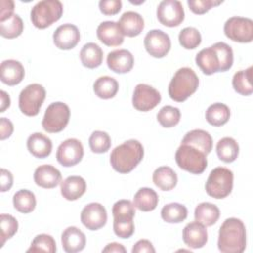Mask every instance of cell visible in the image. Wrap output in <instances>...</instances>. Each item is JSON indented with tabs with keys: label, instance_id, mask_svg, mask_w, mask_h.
<instances>
[{
	"label": "cell",
	"instance_id": "obj_9",
	"mask_svg": "<svg viewBox=\"0 0 253 253\" xmlns=\"http://www.w3.org/2000/svg\"><path fill=\"white\" fill-rule=\"evenodd\" d=\"M223 32L233 42H251L253 40V21L244 17H231L225 22Z\"/></svg>",
	"mask_w": 253,
	"mask_h": 253
},
{
	"label": "cell",
	"instance_id": "obj_21",
	"mask_svg": "<svg viewBox=\"0 0 253 253\" xmlns=\"http://www.w3.org/2000/svg\"><path fill=\"white\" fill-rule=\"evenodd\" d=\"M61 244L65 252L76 253L84 249L86 236L76 226H68L61 234Z\"/></svg>",
	"mask_w": 253,
	"mask_h": 253
},
{
	"label": "cell",
	"instance_id": "obj_5",
	"mask_svg": "<svg viewBox=\"0 0 253 253\" xmlns=\"http://www.w3.org/2000/svg\"><path fill=\"white\" fill-rule=\"evenodd\" d=\"M177 165L192 174H202L208 165L207 155L198 148L181 143L175 153Z\"/></svg>",
	"mask_w": 253,
	"mask_h": 253
},
{
	"label": "cell",
	"instance_id": "obj_40",
	"mask_svg": "<svg viewBox=\"0 0 253 253\" xmlns=\"http://www.w3.org/2000/svg\"><path fill=\"white\" fill-rule=\"evenodd\" d=\"M156 118L163 127H172L180 122L181 112L178 108L167 105L159 110Z\"/></svg>",
	"mask_w": 253,
	"mask_h": 253
},
{
	"label": "cell",
	"instance_id": "obj_14",
	"mask_svg": "<svg viewBox=\"0 0 253 253\" xmlns=\"http://www.w3.org/2000/svg\"><path fill=\"white\" fill-rule=\"evenodd\" d=\"M107 211L99 203H90L81 211L80 219L83 225L89 230H98L107 222Z\"/></svg>",
	"mask_w": 253,
	"mask_h": 253
},
{
	"label": "cell",
	"instance_id": "obj_53",
	"mask_svg": "<svg viewBox=\"0 0 253 253\" xmlns=\"http://www.w3.org/2000/svg\"><path fill=\"white\" fill-rule=\"evenodd\" d=\"M0 98H1V107H0V112L3 113L5 112L6 109H8L10 107L11 104V100H10V96L3 90L0 91Z\"/></svg>",
	"mask_w": 253,
	"mask_h": 253
},
{
	"label": "cell",
	"instance_id": "obj_52",
	"mask_svg": "<svg viewBox=\"0 0 253 253\" xmlns=\"http://www.w3.org/2000/svg\"><path fill=\"white\" fill-rule=\"evenodd\" d=\"M103 252H116V253H126V249L124 247V245L120 244V243H117V242H112V243H109L103 250Z\"/></svg>",
	"mask_w": 253,
	"mask_h": 253
},
{
	"label": "cell",
	"instance_id": "obj_7",
	"mask_svg": "<svg viewBox=\"0 0 253 253\" xmlns=\"http://www.w3.org/2000/svg\"><path fill=\"white\" fill-rule=\"evenodd\" d=\"M69 107L62 102L51 103L45 110L42 126L49 133L60 132L65 128L69 122Z\"/></svg>",
	"mask_w": 253,
	"mask_h": 253
},
{
	"label": "cell",
	"instance_id": "obj_25",
	"mask_svg": "<svg viewBox=\"0 0 253 253\" xmlns=\"http://www.w3.org/2000/svg\"><path fill=\"white\" fill-rule=\"evenodd\" d=\"M181 143L192 145L204 152L206 155H208L212 148V138L211 134L204 129L190 130L185 134Z\"/></svg>",
	"mask_w": 253,
	"mask_h": 253
},
{
	"label": "cell",
	"instance_id": "obj_48",
	"mask_svg": "<svg viewBox=\"0 0 253 253\" xmlns=\"http://www.w3.org/2000/svg\"><path fill=\"white\" fill-rule=\"evenodd\" d=\"M14 2L12 0H1L0 2V21L10 18L14 13Z\"/></svg>",
	"mask_w": 253,
	"mask_h": 253
},
{
	"label": "cell",
	"instance_id": "obj_49",
	"mask_svg": "<svg viewBox=\"0 0 253 253\" xmlns=\"http://www.w3.org/2000/svg\"><path fill=\"white\" fill-rule=\"evenodd\" d=\"M14 126L12 122L7 118H1L0 119V139L4 140L11 136L13 133Z\"/></svg>",
	"mask_w": 253,
	"mask_h": 253
},
{
	"label": "cell",
	"instance_id": "obj_24",
	"mask_svg": "<svg viewBox=\"0 0 253 253\" xmlns=\"http://www.w3.org/2000/svg\"><path fill=\"white\" fill-rule=\"evenodd\" d=\"M27 147L32 155L37 158L47 157L52 150V142L49 137L41 133H32L27 139Z\"/></svg>",
	"mask_w": 253,
	"mask_h": 253
},
{
	"label": "cell",
	"instance_id": "obj_35",
	"mask_svg": "<svg viewBox=\"0 0 253 253\" xmlns=\"http://www.w3.org/2000/svg\"><path fill=\"white\" fill-rule=\"evenodd\" d=\"M251 78H252V66H249L244 70L237 71L232 78L233 89L242 96L251 95L253 92Z\"/></svg>",
	"mask_w": 253,
	"mask_h": 253
},
{
	"label": "cell",
	"instance_id": "obj_12",
	"mask_svg": "<svg viewBox=\"0 0 253 253\" xmlns=\"http://www.w3.org/2000/svg\"><path fill=\"white\" fill-rule=\"evenodd\" d=\"M161 101L160 93L150 85L137 84L132 95V106L137 111L148 112L154 109Z\"/></svg>",
	"mask_w": 253,
	"mask_h": 253
},
{
	"label": "cell",
	"instance_id": "obj_42",
	"mask_svg": "<svg viewBox=\"0 0 253 253\" xmlns=\"http://www.w3.org/2000/svg\"><path fill=\"white\" fill-rule=\"evenodd\" d=\"M179 42L186 49H194L198 47L202 42L200 32L194 27H186L179 33Z\"/></svg>",
	"mask_w": 253,
	"mask_h": 253
},
{
	"label": "cell",
	"instance_id": "obj_34",
	"mask_svg": "<svg viewBox=\"0 0 253 253\" xmlns=\"http://www.w3.org/2000/svg\"><path fill=\"white\" fill-rule=\"evenodd\" d=\"M161 217L168 223H180L187 218V208L179 203H170L161 210Z\"/></svg>",
	"mask_w": 253,
	"mask_h": 253
},
{
	"label": "cell",
	"instance_id": "obj_28",
	"mask_svg": "<svg viewBox=\"0 0 253 253\" xmlns=\"http://www.w3.org/2000/svg\"><path fill=\"white\" fill-rule=\"evenodd\" d=\"M152 181L160 190L170 191L176 187L178 177L172 168L168 166H160L154 170Z\"/></svg>",
	"mask_w": 253,
	"mask_h": 253
},
{
	"label": "cell",
	"instance_id": "obj_15",
	"mask_svg": "<svg viewBox=\"0 0 253 253\" xmlns=\"http://www.w3.org/2000/svg\"><path fill=\"white\" fill-rule=\"evenodd\" d=\"M52 38L56 47L68 50L75 47L79 42L80 32L73 24H63L54 31Z\"/></svg>",
	"mask_w": 253,
	"mask_h": 253
},
{
	"label": "cell",
	"instance_id": "obj_4",
	"mask_svg": "<svg viewBox=\"0 0 253 253\" xmlns=\"http://www.w3.org/2000/svg\"><path fill=\"white\" fill-rule=\"evenodd\" d=\"M63 13V5L58 0H42L31 10V21L38 29H45L58 21Z\"/></svg>",
	"mask_w": 253,
	"mask_h": 253
},
{
	"label": "cell",
	"instance_id": "obj_22",
	"mask_svg": "<svg viewBox=\"0 0 253 253\" xmlns=\"http://www.w3.org/2000/svg\"><path fill=\"white\" fill-rule=\"evenodd\" d=\"M118 26L124 36L132 38L138 36L142 32L144 28V20L140 14L133 11H127L121 16Z\"/></svg>",
	"mask_w": 253,
	"mask_h": 253
},
{
	"label": "cell",
	"instance_id": "obj_3",
	"mask_svg": "<svg viewBox=\"0 0 253 253\" xmlns=\"http://www.w3.org/2000/svg\"><path fill=\"white\" fill-rule=\"evenodd\" d=\"M199 87V77L190 67L179 68L172 77L168 94L176 102H184L193 95Z\"/></svg>",
	"mask_w": 253,
	"mask_h": 253
},
{
	"label": "cell",
	"instance_id": "obj_44",
	"mask_svg": "<svg viewBox=\"0 0 253 253\" xmlns=\"http://www.w3.org/2000/svg\"><path fill=\"white\" fill-rule=\"evenodd\" d=\"M113 228L115 234L120 238H129L134 233L133 217L114 218Z\"/></svg>",
	"mask_w": 253,
	"mask_h": 253
},
{
	"label": "cell",
	"instance_id": "obj_46",
	"mask_svg": "<svg viewBox=\"0 0 253 253\" xmlns=\"http://www.w3.org/2000/svg\"><path fill=\"white\" fill-rule=\"evenodd\" d=\"M190 10L194 14L202 15L210 11L212 7L218 6L222 3V1H215V0H188L187 1Z\"/></svg>",
	"mask_w": 253,
	"mask_h": 253
},
{
	"label": "cell",
	"instance_id": "obj_38",
	"mask_svg": "<svg viewBox=\"0 0 253 253\" xmlns=\"http://www.w3.org/2000/svg\"><path fill=\"white\" fill-rule=\"evenodd\" d=\"M215 50L219 60V72L227 71L233 64V51L230 45L223 42H215L211 45Z\"/></svg>",
	"mask_w": 253,
	"mask_h": 253
},
{
	"label": "cell",
	"instance_id": "obj_50",
	"mask_svg": "<svg viewBox=\"0 0 253 253\" xmlns=\"http://www.w3.org/2000/svg\"><path fill=\"white\" fill-rule=\"evenodd\" d=\"M132 253H143V252H147V253H154L155 249L152 245V243L147 240V239H140L138 240L132 247L131 249Z\"/></svg>",
	"mask_w": 253,
	"mask_h": 253
},
{
	"label": "cell",
	"instance_id": "obj_13",
	"mask_svg": "<svg viewBox=\"0 0 253 253\" xmlns=\"http://www.w3.org/2000/svg\"><path fill=\"white\" fill-rule=\"evenodd\" d=\"M143 43L146 51L156 58L164 57L171 48L169 36L158 29L149 31L144 37Z\"/></svg>",
	"mask_w": 253,
	"mask_h": 253
},
{
	"label": "cell",
	"instance_id": "obj_23",
	"mask_svg": "<svg viewBox=\"0 0 253 253\" xmlns=\"http://www.w3.org/2000/svg\"><path fill=\"white\" fill-rule=\"evenodd\" d=\"M86 189V182L81 176H69L60 183V193L67 201L78 200L85 194Z\"/></svg>",
	"mask_w": 253,
	"mask_h": 253
},
{
	"label": "cell",
	"instance_id": "obj_45",
	"mask_svg": "<svg viewBox=\"0 0 253 253\" xmlns=\"http://www.w3.org/2000/svg\"><path fill=\"white\" fill-rule=\"evenodd\" d=\"M134 205L129 200H120L116 202L112 209L114 218L133 217L135 214Z\"/></svg>",
	"mask_w": 253,
	"mask_h": 253
},
{
	"label": "cell",
	"instance_id": "obj_16",
	"mask_svg": "<svg viewBox=\"0 0 253 253\" xmlns=\"http://www.w3.org/2000/svg\"><path fill=\"white\" fill-rule=\"evenodd\" d=\"M133 55L127 49H116L109 52L107 56L108 67L116 73L129 72L133 67Z\"/></svg>",
	"mask_w": 253,
	"mask_h": 253
},
{
	"label": "cell",
	"instance_id": "obj_26",
	"mask_svg": "<svg viewBox=\"0 0 253 253\" xmlns=\"http://www.w3.org/2000/svg\"><path fill=\"white\" fill-rule=\"evenodd\" d=\"M196 63L206 75H211L219 72V60L215 50L210 46L203 48L196 55Z\"/></svg>",
	"mask_w": 253,
	"mask_h": 253
},
{
	"label": "cell",
	"instance_id": "obj_1",
	"mask_svg": "<svg viewBox=\"0 0 253 253\" xmlns=\"http://www.w3.org/2000/svg\"><path fill=\"white\" fill-rule=\"evenodd\" d=\"M218 250L222 253H241L246 247V228L236 217L226 218L219 227Z\"/></svg>",
	"mask_w": 253,
	"mask_h": 253
},
{
	"label": "cell",
	"instance_id": "obj_51",
	"mask_svg": "<svg viewBox=\"0 0 253 253\" xmlns=\"http://www.w3.org/2000/svg\"><path fill=\"white\" fill-rule=\"evenodd\" d=\"M0 184H1V192H6L9 191L13 185V175L12 173L7 170L2 168L0 171Z\"/></svg>",
	"mask_w": 253,
	"mask_h": 253
},
{
	"label": "cell",
	"instance_id": "obj_43",
	"mask_svg": "<svg viewBox=\"0 0 253 253\" xmlns=\"http://www.w3.org/2000/svg\"><path fill=\"white\" fill-rule=\"evenodd\" d=\"M0 226H1V245L3 247L7 239H10L15 235L18 230V221L11 214L2 213L0 216Z\"/></svg>",
	"mask_w": 253,
	"mask_h": 253
},
{
	"label": "cell",
	"instance_id": "obj_11",
	"mask_svg": "<svg viewBox=\"0 0 253 253\" xmlns=\"http://www.w3.org/2000/svg\"><path fill=\"white\" fill-rule=\"evenodd\" d=\"M84 155V148L80 140L68 138L62 141L56 150V160L64 167L78 164Z\"/></svg>",
	"mask_w": 253,
	"mask_h": 253
},
{
	"label": "cell",
	"instance_id": "obj_31",
	"mask_svg": "<svg viewBox=\"0 0 253 253\" xmlns=\"http://www.w3.org/2000/svg\"><path fill=\"white\" fill-rule=\"evenodd\" d=\"M238 153H239L238 143L232 137H229V136L222 137L216 143V154L218 158L225 163L233 162L237 158Z\"/></svg>",
	"mask_w": 253,
	"mask_h": 253
},
{
	"label": "cell",
	"instance_id": "obj_27",
	"mask_svg": "<svg viewBox=\"0 0 253 253\" xmlns=\"http://www.w3.org/2000/svg\"><path fill=\"white\" fill-rule=\"evenodd\" d=\"M219 215V209L215 205L209 202L199 204L194 211L195 220L205 226L213 225L218 220Z\"/></svg>",
	"mask_w": 253,
	"mask_h": 253
},
{
	"label": "cell",
	"instance_id": "obj_6",
	"mask_svg": "<svg viewBox=\"0 0 253 253\" xmlns=\"http://www.w3.org/2000/svg\"><path fill=\"white\" fill-rule=\"evenodd\" d=\"M233 173L225 167L212 169L206 182L207 194L214 199H224L232 191Z\"/></svg>",
	"mask_w": 253,
	"mask_h": 253
},
{
	"label": "cell",
	"instance_id": "obj_10",
	"mask_svg": "<svg viewBox=\"0 0 253 253\" xmlns=\"http://www.w3.org/2000/svg\"><path fill=\"white\" fill-rule=\"evenodd\" d=\"M156 15L158 21L166 27H177L185 18L183 5L178 0H163L158 4Z\"/></svg>",
	"mask_w": 253,
	"mask_h": 253
},
{
	"label": "cell",
	"instance_id": "obj_47",
	"mask_svg": "<svg viewBox=\"0 0 253 253\" xmlns=\"http://www.w3.org/2000/svg\"><path fill=\"white\" fill-rule=\"evenodd\" d=\"M100 11L107 16L118 14L122 9L121 0H101L99 2Z\"/></svg>",
	"mask_w": 253,
	"mask_h": 253
},
{
	"label": "cell",
	"instance_id": "obj_29",
	"mask_svg": "<svg viewBox=\"0 0 253 253\" xmlns=\"http://www.w3.org/2000/svg\"><path fill=\"white\" fill-rule=\"evenodd\" d=\"M81 63L87 68H96L103 62V50L95 42H87L80 50Z\"/></svg>",
	"mask_w": 253,
	"mask_h": 253
},
{
	"label": "cell",
	"instance_id": "obj_33",
	"mask_svg": "<svg viewBox=\"0 0 253 253\" xmlns=\"http://www.w3.org/2000/svg\"><path fill=\"white\" fill-rule=\"evenodd\" d=\"M230 118L229 108L222 103H214L206 111L207 122L213 126H221L225 125Z\"/></svg>",
	"mask_w": 253,
	"mask_h": 253
},
{
	"label": "cell",
	"instance_id": "obj_39",
	"mask_svg": "<svg viewBox=\"0 0 253 253\" xmlns=\"http://www.w3.org/2000/svg\"><path fill=\"white\" fill-rule=\"evenodd\" d=\"M56 251V243L54 238L45 233H42L37 235L32 243L30 248L27 250V252H48V253H54Z\"/></svg>",
	"mask_w": 253,
	"mask_h": 253
},
{
	"label": "cell",
	"instance_id": "obj_32",
	"mask_svg": "<svg viewBox=\"0 0 253 253\" xmlns=\"http://www.w3.org/2000/svg\"><path fill=\"white\" fill-rule=\"evenodd\" d=\"M93 90L99 98L105 100L111 99L117 95L119 83L111 76H101L94 82Z\"/></svg>",
	"mask_w": 253,
	"mask_h": 253
},
{
	"label": "cell",
	"instance_id": "obj_19",
	"mask_svg": "<svg viewBox=\"0 0 253 253\" xmlns=\"http://www.w3.org/2000/svg\"><path fill=\"white\" fill-rule=\"evenodd\" d=\"M97 37L108 46H118L124 42V35L114 21L102 22L97 28Z\"/></svg>",
	"mask_w": 253,
	"mask_h": 253
},
{
	"label": "cell",
	"instance_id": "obj_37",
	"mask_svg": "<svg viewBox=\"0 0 253 253\" xmlns=\"http://www.w3.org/2000/svg\"><path fill=\"white\" fill-rule=\"evenodd\" d=\"M23 30V20L17 14H13L10 18L4 21H0V34L6 39H14L19 37Z\"/></svg>",
	"mask_w": 253,
	"mask_h": 253
},
{
	"label": "cell",
	"instance_id": "obj_36",
	"mask_svg": "<svg viewBox=\"0 0 253 253\" xmlns=\"http://www.w3.org/2000/svg\"><path fill=\"white\" fill-rule=\"evenodd\" d=\"M36 204L35 194L29 190H19L13 196L14 208L22 213L32 212L36 208Z\"/></svg>",
	"mask_w": 253,
	"mask_h": 253
},
{
	"label": "cell",
	"instance_id": "obj_17",
	"mask_svg": "<svg viewBox=\"0 0 253 253\" xmlns=\"http://www.w3.org/2000/svg\"><path fill=\"white\" fill-rule=\"evenodd\" d=\"M183 241L194 249L204 247L208 241L206 226L196 220L188 223L183 229Z\"/></svg>",
	"mask_w": 253,
	"mask_h": 253
},
{
	"label": "cell",
	"instance_id": "obj_8",
	"mask_svg": "<svg viewBox=\"0 0 253 253\" xmlns=\"http://www.w3.org/2000/svg\"><path fill=\"white\" fill-rule=\"evenodd\" d=\"M45 99V89L38 83L29 84L19 95V108L21 112L28 116H37Z\"/></svg>",
	"mask_w": 253,
	"mask_h": 253
},
{
	"label": "cell",
	"instance_id": "obj_18",
	"mask_svg": "<svg viewBox=\"0 0 253 253\" xmlns=\"http://www.w3.org/2000/svg\"><path fill=\"white\" fill-rule=\"evenodd\" d=\"M61 173L60 171L50 164L41 165L36 168L34 173L35 183L44 189L55 188L59 183H61Z\"/></svg>",
	"mask_w": 253,
	"mask_h": 253
},
{
	"label": "cell",
	"instance_id": "obj_2",
	"mask_svg": "<svg viewBox=\"0 0 253 253\" xmlns=\"http://www.w3.org/2000/svg\"><path fill=\"white\" fill-rule=\"evenodd\" d=\"M143 155L142 144L136 139H129L112 150L110 163L115 171L121 174H127L138 165Z\"/></svg>",
	"mask_w": 253,
	"mask_h": 253
},
{
	"label": "cell",
	"instance_id": "obj_41",
	"mask_svg": "<svg viewBox=\"0 0 253 253\" xmlns=\"http://www.w3.org/2000/svg\"><path fill=\"white\" fill-rule=\"evenodd\" d=\"M111 137L103 130H95L89 137V146L94 153H105L111 147Z\"/></svg>",
	"mask_w": 253,
	"mask_h": 253
},
{
	"label": "cell",
	"instance_id": "obj_30",
	"mask_svg": "<svg viewBox=\"0 0 253 253\" xmlns=\"http://www.w3.org/2000/svg\"><path fill=\"white\" fill-rule=\"evenodd\" d=\"M158 195L151 188H140L133 197V205L141 211H151L158 205Z\"/></svg>",
	"mask_w": 253,
	"mask_h": 253
},
{
	"label": "cell",
	"instance_id": "obj_20",
	"mask_svg": "<svg viewBox=\"0 0 253 253\" xmlns=\"http://www.w3.org/2000/svg\"><path fill=\"white\" fill-rule=\"evenodd\" d=\"M25 76L23 64L15 59H7L2 61L0 66L1 81L9 86L19 84Z\"/></svg>",
	"mask_w": 253,
	"mask_h": 253
}]
</instances>
